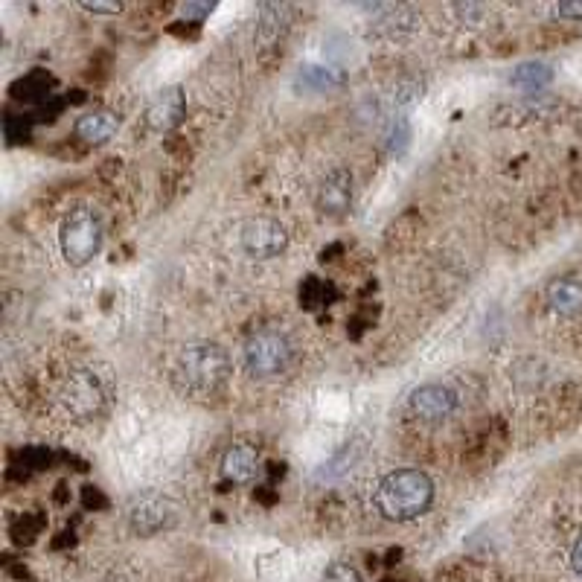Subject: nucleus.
<instances>
[{"label":"nucleus","mask_w":582,"mask_h":582,"mask_svg":"<svg viewBox=\"0 0 582 582\" xmlns=\"http://www.w3.org/2000/svg\"><path fill=\"white\" fill-rule=\"evenodd\" d=\"M233 373L230 356L222 344L216 341H195L187 344L172 367L175 388L187 396H213L225 388V382Z\"/></svg>","instance_id":"f257e3e1"},{"label":"nucleus","mask_w":582,"mask_h":582,"mask_svg":"<svg viewBox=\"0 0 582 582\" xmlns=\"http://www.w3.org/2000/svg\"><path fill=\"white\" fill-rule=\"evenodd\" d=\"M434 501V484L420 469L388 472L376 486V510L390 521H411L428 513Z\"/></svg>","instance_id":"f03ea898"},{"label":"nucleus","mask_w":582,"mask_h":582,"mask_svg":"<svg viewBox=\"0 0 582 582\" xmlns=\"http://www.w3.org/2000/svg\"><path fill=\"white\" fill-rule=\"evenodd\" d=\"M59 242H62V254L70 265H88L91 259L99 254V245H102V225H99V216L88 207H76L70 210L62 222V233H59Z\"/></svg>","instance_id":"7ed1b4c3"},{"label":"nucleus","mask_w":582,"mask_h":582,"mask_svg":"<svg viewBox=\"0 0 582 582\" xmlns=\"http://www.w3.org/2000/svg\"><path fill=\"white\" fill-rule=\"evenodd\" d=\"M289 358V338L277 329H259L245 344V367L257 379L280 376L289 367Z\"/></svg>","instance_id":"20e7f679"},{"label":"nucleus","mask_w":582,"mask_h":582,"mask_svg":"<svg viewBox=\"0 0 582 582\" xmlns=\"http://www.w3.org/2000/svg\"><path fill=\"white\" fill-rule=\"evenodd\" d=\"M59 402L73 420L88 422L99 417V411L105 408V388L99 382L97 373L91 370H76L70 373L62 388H59Z\"/></svg>","instance_id":"39448f33"},{"label":"nucleus","mask_w":582,"mask_h":582,"mask_svg":"<svg viewBox=\"0 0 582 582\" xmlns=\"http://www.w3.org/2000/svg\"><path fill=\"white\" fill-rule=\"evenodd\" d=\"M239 239H242V248L257 259H271L277 254L286 251L289 245V233L286 227L280 225L277 219H268V216H254L248 219L242 230H239Z\"/></svg>","instance_id":"423d86ee"},{"label":"nucleus","mask_w":582,"mask_h":582,"mask_svg":"<svg viewBox=\"0 0 582 582\" xmlns=\"http://www.w3.org/2000/svg\"><path fill=\"white\" fill-rule=\"evenodd\" d=\"M315 207L324 219H344L353 207V175L344 166H332L324 175L318 193H315Z\"/></svg>","instance_id":"0eeeda50"},{"label":"nucleus","mask_w":582,"mask_h":582,"mask_svg":"<svg viewBox=\"0 0 582 582\" xmlns=\"http://www.w3.org/2000/svg\"><path fill=\"white\" fill-rule=\"evenodd\" d=\"M172 521V504L161 495H140L129 507V527L137 536H155Z\"/></svg>","instance_id":"6e6552de"},{"label":"nucleus","mask_w":582,"mask_h":582,"mask_svg":"<svg viewBox=\"0 0 582 582\" xmlns=\"http://www.w3.org/2000/svg\"><path fill=\"white\" fill-rule=\"evenodd\" d=\"M411 411L425 422H440L452 417L457 408V393L446 385H422L408 399Z\"/></svg>","instance_id":"1a4fd4ad"},{"label":"nucleus","mask_w":582,"mask_h":582,"mask_svg":"<svg viewBox=\"0 0 582 582\" xmlns=\"http://www.w3.org/2000/svg\"><path fill=\"white\" fill-rule=\"evenodd\" d=\"M187 114V97L181 88H166L146 108V123L152 131H172Z\"/></svg>","instance_id":"9d476101"},{"label":"nucleus","mask_w":582,"mask_h":582,"mask_svg":"<svg viewBox=\"0 0 582 582\" xmlns=\"http://www.w3.org/2000/svg\"><path fill=\"white\" fill-rule=\"evenodd\" d=\"M259 472V454L248 443H236L225 452L222 460V475L233 484H251Z\"/></svg>","instance_id":"9b49d317"},{"label":"nucleus","mask_w":582,"mask_h":582,"mask_svg":"<svg viewBox=\"0 0 582 582\" xmlns=\"http://www.w3.org/2000/svg\"><path fill=\"white\" fill-rule=\"evenodd\" d=\"M545 297L556 315H565V318L582 315V283L577 280H553L545 289Z\"/></svg>","instance_id":"f8f14e48"},{"label":"nucleus","mask_w":582,"mask_h":582,"mask_svg":"<svg viewBox=\"0 0 582 582\" xmlns=\"http://www.w3.org/2000/svg\"><path fill=\"white\" fill-rule=\"evenodd\" d=\"M120 129V117L114 111H91L76 120V134L85 143H108Z\"/></svg>","instance_id":"ddd939ff"},{"label":"nucleus","mask_w":582,"mask_h":582,"mask_svg":"<svg viewBox=\"0 0 582 582\" xmlns=\"http://www.w3.org/2000/svg\"><path fill=\"white\" fill-rule=\"evenodd\" d=\"M553 70L545 62H524L510 73V82L521 88V91H542L545 85H550Z\"/></svg>","instance_id":"4468645a"},{"label":"nucleus","mask_w":582,"mask_h":582,"mask_svg":"<svg viewBox=\"0 0 582 582\" xmlns=\"http://www.w3.org/2000/svg\"><path fill=\"white\" fill-rule=\"evenodd\" d=\"M50 85H53V79L44 70H33V73L21 76L18 82H12L9 94L15 99H24V102H38V99H50V94H47Z\"/></svg>","instance_id":"2eb2a0df"},{"label":"nucleus","mask_w":582,"mask_h":582,"mask_svg":"<svg viewBox=\"0 0 582 582\" xmlns=\"http://www.w3.org/2000/svg\"><path fill=\"white\" fill-rule=\"evenodd\" d=\"M297 85L303 88V91H326V88H332L335 85V76L326 70V67H303L300 73H297Z\"/></svg>","instance_id":"dca6fc26"},{"label":"nucleus","mask_w":582,"mask_h":582,"mask_svg":"<svg viewBox=\"0 0 582 582\" xmlns=\"http://www.w3.org/2000/svg\"><path fill=\"white\" fill-rule=\"evenodd\" d=\"M408 137H411V129H408V123H405L402 117L390 120V129H388V134H385L390 155H399V152L408 146Z\"/></svg>","instance_id":"f3484780"},{"label":"nucleus","mask_w":582,"mask_h":582,"mask_svg":"<svg viewBox=\"0 0 582 582\" xmlns=\"http://www.w3.org/2000/svg\"><path fill=\"white\" fill-rule=\"evenodd\" d=\"M3 134H6V143L9 146L27 143L30 140V120L27 117H6L3 120Z\"/></svg>","instance_id":"a211bd4d"},{"label":"nucleus","mask_w":582,"mask_h":582,"mask_svg":"<svg viewBox=\"0 0 582 582\" xmlns=\"http://www.w3.org/2000/svg\"><path fill=\"white\" fill-rule=\"evenodd\" d=\"M321 582H364V580H361L356 565H350V562H332V565H326L324 580Z\"/></svg>","instance_id":"6ab92c4d"},{"label":"nucleus","mask_w":582,"mask_h":582,"mask_svg":"<svg viewBox=\"0 0 582 582\" xmlns=\"http://www.w3.org/2000/svg\"><path fill=\"white\" fill-rule=\"evenodd\" d=\"M62 108H65V105H62V99H50V105L44 102V105L35 111V120H41V123H53V120L62 114Z\"/></svg>","instance_id":"aec40b11"},{"label":"nucleus","mask_w":582,"mask_h":582,"mask_svg":"<svg viewBox=\"0 0 582 582\" xmlns=\"http://www.w3.org/2000/svg\"><path fill=\"white\" fill-rule=\"evenodd\" d=\"M210 12H213V3H184V6H181V15H184V18H195V21L207 18Z\"/></svg>","instance_id":"412c9836"},{"label":"nucleus","mask_w":582,"mask_h":582,"mask_svg":"<svg viewBox=\"0 0 582 582\" xmlns=\"http://www.w3.org/2000/svg\"><path fill=\"white\" fill-rule=\"evenodd\" d=\"M21 457H24L33 469H44V466L50 463V452H47V449H27Z\"/></svg>","instance_id":"4be33fe9"},{"label":"nucleus","mask_w":582,"mask_h":582,"mask_svg":"<svg viewBox=\"0 0 582 582\" xmlns=\"http://www.w3.org/2000/svg\"><path fill=\"white\" fill-rule=\"evenodd\" d=\"M82 9L97 12V15H117L123 6H120V3H82Z\"/></svg>","instance_id":"5701e85b"},{"label":"nucleus","mask_w":582,"mask_h":582,"mask_svg":"<svg viewBox=\"0 0 582 582\" xmlns=\"http://www.w3.org/2000/svg\"><path fill=\"white\" fill-rule=\"evenodd\" d=\"M556 15L559 18H582V3H559Z\"/></svg>","instance_id":"b1692460"},{"label":"nucleus","mask_w":582,"mask_h":582,"mask_svg":"<svg viewBox=\"0 0 582 582\" xmlns=\"http://www.w3.org/2000/svg\"><path fill=\"white\" fill-rule=\"evenodd\" d=\"M571 568H574V574L582 577V536L577 539V545L571 550Z\"/></svg>","instance_id":"393cba45"}]
</instances>
